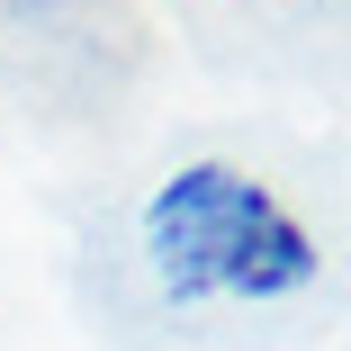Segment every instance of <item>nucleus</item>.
Segmentation results:
<instances>
[{"instance_id":"nucleus-1","label":"nucleus","mask_w":351,"mask_h":351,"mask_svg":"<svg viewBox=\"0 0 351 351\" xmlns=\"http://www.w3.org/2000/svg\"><path fill=\"white\" fill-rule=\"evenodd\" d=\"M145 252L171 298H279L315 279L306 226L279 207L261 180L226 162H189L145 207Z\"/></svg>"}]
</instances>
